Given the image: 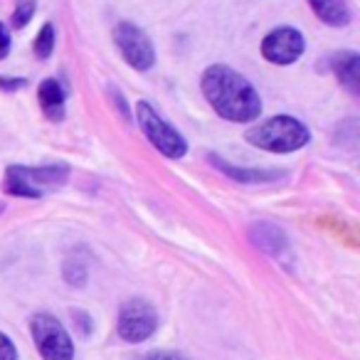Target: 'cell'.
I'll use <instances>...</instances> for the list:
<instances>
[{
	"mask_svg": "<svg viewBox=\"0 0 360 360\" xmlns=\"http://www.w3.org/2000/svg\"><path fill=\"white\" fill-rule=\"evenodd\" d=\"M200 84L207 104L222 119L235 121V124H250L262 114V99L257 89L232 67H207Z\"/></svg>",
	"mask_w": 360,
	"mask_h": 360,
	"instance_id": "cell-1",
	"label": "cell"
},
{
	"mask_svg": "<svg viewBox=\"0 0 360 360\" xmlns=\"http://www.w3.org/2000/svg\"><path fill=\"white\" fill-rule=\"evenodd\" d=\"M247 141L269 153H294L309 143L311 134L294 116H274V119L252 126L247 131Z\"/></svg>",
	"mask_w": 360,
	"mask_h": 360,
	"instance_id": "cell-2",
	"label": "cell"
},
{
	"mask_svg": "<svg viewBox=\"0 0 360 360\" xmlns=\"http://www.w3.org/2000/svg\"><path fill=\"white\" fill-rule=\"evenodd\" d=\"M70 168L62 163H52V165H40V168H27V165H11L6 170V188L8 195L15 198H37L45 195L50 188L62 186L67 180Z\"/></svg>",
	"mask_w": 360,
	"mask_h": 360,
	"instance_id": "cell-3",
	"label": "cell"
},
{
	"mask_svg": "<svg viewBox=\"0 0 360 360\" xmlns=\"http://www.w3.org/2000/svg\"><path fill=\"white\" fill-rule=\"evenodd\" d=\"M136 116H139V126L146 134V139L153 143L155 150H160L168 158L178 160L188 153V141L175 131V126H170L148 101H139L136 104Z\"/></svg>",
	"mask_w": 360,
	"mask_h": 360,
	"instance_id": "cell-4",
	"label": "cell"
},
{
	"mask_svg": "<svg viewBox=\"0 0 360 360\" xmlns=\"http://www.w3.org/2000/svg\"><path fill=\"white\" fill-rule=\"evenodd\" d=\"M30 333L42 360H72L75 343L65 330L62 321L52 314H35L30 319Z\"/></svg>",
	"mask_w": 360,
	"mask_h": 360,
	"instance_id": "cell-5",
	"label": "cell"
},
{
	"mask_svg": "<svg viewBox=\"0 0 360 360\" xmlns=\"http://www.w3.org/2000/svg\"><path fill=\"white\" fill-rule=\"evenodd\" d=\"M158 328V314L143 299H131L119 311V335L126 343H143Z\"/></svg>",
	"mask_w": 360,
	"mask_h": 360,
	"instance_id": "cell-6",
	"label": "cell"
},
{
	"mask_svg": "<svg viewBox=\"0 0 360 360\" xmlns=\"http://www.w3.org/2000/svg\"><path fill=\"white\" fill-rule=\"evenodd\" d=\"M114 42L119 47L121 57L129 62L134 70L146 72L155 65V50L150 37L134 22H119L114 30Z\"/></svg>",
	"mask_w": 360,
	"mask_h": 360,
	"instance_id": "cell-7",
	"label": "cell"
},
{
	"mask_svg": "<svg viewBox=\"0 0 360 360\" xmlns=\"http://www.w3.org/2000/svg\"><path fill=\"white\" fill-rule=\"evenodd\" d=\"M306 50V40L296 27H276L262 40V55L271 65H291Z\"/></svg>",
	"mask_w": 360,
	"mask_h": 360,
	"instance_id": "cell-8",
	"label": "cell"
},
{
	"mask_svg": "<svg viewBox=\"0 0 360 360\" xmlns=\"http://www.w3.org/2000/svg\"><path fill=\"white\" fill-rule=\"evenodd\" d=\"M330 67H333L338 82L348 91L358 94L360 91V57L355 52H338L330 57Z\"/></svg>",
	"mask_w": 360,
	"mask_h": 360,
	"instance_id": "cell-9",
	"label": "cell"
},
{
	"mask_svg": "<svg viewBox=\"0 0 360 360\" xmlns=\"http://www.w3.org/2000/svg\"><path fill=\"white\" fill-rule=\"evenodd\" d=\"M311 11L319 20H323L330 27H345L350 22L348 0H309Z\"/></svg>",
	"mask_w": 360,
	"mask_h": 360,
	"instance_id": "cell-10",
	"label": "cell"
},
{
	"mask_svg": "<svg viewBox=\"0 0 360 360\" xmlns=\"http://www.w3.org/2000/svg\"><path fill=\"white\" fill-rule=\"evenodd\" d=\"M250 237L259 250L269 252V255H279L286 247V235L271 222H255L250 230Z\"/></svg>",
	"mask_w": 360,
	"mask_h": 360,
	"instance_id": "cell-11",
	"label": "cell"
},
{
	"mask_svg": "<svg viewBox=\"0 0 360 360\" xmlns=\"http://www.w3.org/2000/svg\"><path fill=\"white\" fill-rule=\"evenodd\" d=\"M37 96H40L42 111L50 116L52 121H60L65 116V89L57 79H45L37 89Z\"/></svg>",
	"mask_w": 360,
	"mask_h": 360,
	"instance_id": "cell-12",
	"label": "cell"
},
{
	"mask_svg": "<svg viewBox=\"0 0 360 360\" xmlns=\"http://www.w3.org/2000/svg\"><path fill=\"white\" fill-rule=\"evenodd\" d=\"M212 163L217 165V168L222 170V173H227L232 180H240V183H266V180H274L279 178V170H259V168H237V165L227 163V160L217 158V155H212Z\"/></svg>",
	"mask_w": 360,
	"mask_h": 360,
	"instance_id": "cell-13",
	"label": "cell"
},
{
	"mask_svg": "<svg viewBox=\"0 0 360 360\" xmlns=\"http://www.w3.org/2000/svg\"><path fill=\"white\" fill-rule=\"evenodd\" d=\"M52 50H55V27H52L50 22H45V25L40 27V32H37L32 52H35L37 60H47V57L52 55Z\"/></svg>",
	"mask_w": 360,
	"mask_h": 360,
	"instance_id": "cell-14",
	"label": "cell"
},
{
	"mask_svg": "<svg viewBox=\"0 0 360 360\" xmlns=\"http://www.w3.org/2000/svg\"><path fill=\"white\" fill-rule=\"evenodd\" d=\"M35 15V0H18L15 13H13V27H25Z\"/></svg>",
	"mask_w": 360,
	"mask_h": 360,
	"instance_id": "cell-15",
	"label": "cell"
},
{
	"mask_svg": "<svg viewBox=\"0 0 360 360\" xmlns=\"http://www.w3.org/2000/svg\"><path fill=\"white\" fill-rule=\"evenodd\" d=\"M0 360H18V348L3 330H0Z\"/></svg>",
	"mask_w": 360,
	"mask_h": 360,
	"instance_id": "cell-16",
	"label": "cell"
},
{
	"mask_svg": "<svg viewBox=\"0 0 360 360\" xmlns=\"http://www.w3.org/2000/svg\"><path fill=\"white\" fill-rule=\"evenodd\" d=\"M148 360H193L183 353H175V350H150Z\"/></svg>",
	"mask_w": 360,
	"mask_h": 360,
	"instance_id": "cell-17",
	"label": "cell"
},
{
	"mask_svg": "<svg viewBox=\"0 0 360 360\" xmlns=\"http://www.w3.org/2000/svg\"><path fill=\"white\" fill-rule=\"evenodd\" d=\"M8 55H11V32L0 22V60H6Z\"/></svg>",
	"mask_w": 360,
	"mask_h": 360,
	"instance_id": "cell-18",
	"label": "cell"
},
{
	"mask_svg": "<svg viewBox=\"0 0 360 360\" xmlns=\"http://www.w3.org/2000/svg\"><path fill=\"white\" fill-rule=\"evenodd\" d=\"M25 84V79H3L0 77V89H20Z\"/></svg>",
	"mask_w": 360,
	"mask_h": 360,
	"instance_id": "cell-19",
	"label": "cell"
}]
</instances>
